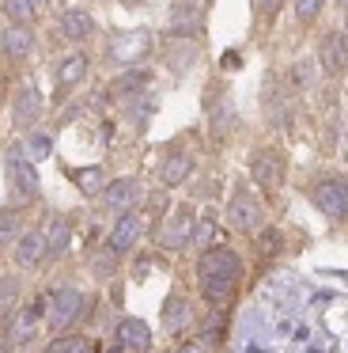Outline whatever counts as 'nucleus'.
Masks as SVG:
<instances>
[{
    "label": "nucleus",
    "instance_id": "1",
    "mask_svg": "<svg viewBox=\"0 0 348 353\" xmlns=\"http://www.w3.org/2000/svg\"><path fill=\"white\" fill-rule=\"evenodd\" d=\"M151 54V34L148 31H113L110 42H106V57L113 65H129L133 69L136 61Z\"/></svg>",
    "mask_w": 348,
    "mask_h": 353
},
{
    "label": "nucleus",
    "instance_id": "2",
    "mask_svg": "<svg viewBox=\"0 0 348 353\" xmlns=\"http://www.w3.org/2000/svg\"><path fill=\"white\" fill-rule=\"evenodd\" d=\"M197 274L201 277H224V281H239L242 277V259L231 251V247H208V251H201V259H197Z\"/></svg>",
    "mask_w": 348,
    "mask_h": 353
},
{
    "label": "nucleus",
    "instance_id": "3",
    "mask_svg": "<svg viewBox=\"0 0 348 353\" xmlns=\"http://www.w3.org/2000/svg\"><path fill=\"white\" fill-rule=\"evenodd\" d=\"M310 201L318 205V213H325L329 221H345L348 216V194H345V179H322L310 186Z\"/></svg>",
    "mask_w": 348,
    "mask_h": 353
},
{
    "label": "nucleus",
    "instance_id": "4",
    "mask_svg": "<svg viewBox=\"0 0 348 353\" xmlns=\"http://www.w3.org/2000/svg\"><path fill=\"white\" fill-rule=\"evenodd\" d=\"M8 179H12V190H19V198H27V201L38 198V171L27 160V148L23 145L8 148Z\"/></svg>",
    "mask_w": 348,
    "mask_h": 353
},
{
    "label": "nucleus",
    "instance_id": "5",
    "mask_svg": "<svg viewBox=\"0 0 348 353\" xmlns=\"http://www.w3.org/2000/svg\"><path fill=\"white\" fill-rule=\"evenodd\" d=\"M83 307V292L80 289H57L50 292V312H45V319H50V330H68L72 327V319L80 315Z\"/></svg>",
    "mask_w": 348,
    "mask_h": 353
},
{
    "label": "nucleus",
    "instance_id": "6",
    "mask_svg": "<svg viewBox=\"0 0 348 353\" xmlns=\"http://www.w3.org/2000/svg\"><path fill=\"white\" fill-rule=\"evenodd\" d=\"M261 201L254 198V194L239 190L231 201H227V228L235 232H257V224H261Z\"/></svg>",
    "mask_w": 348,
    "mask_h": 353
},
{
    "label": "nucleus",
    "instance_id": "7",
    "mask_svg": "<svg viewBox=\"0 0 348 353\" xmlns=\"http://www.w3.org/2000/svg\"><path fill=\"white\" fill-rule=\"evenodd\" d=\"M45 319V312H42V304H27V307H15L12 312V319H8V345H27L30 338L38 334V323Z\"/></svg>",
    "mask_w": 348,
    "mask_h": 353
},
{
    "label": "nucleus",
    "instance_id": "8",
    "mask_svg": "<svg viewBox=\"0 0 348 353\" xmlns=\"http://www.w3.org/2000/svg\"><path fill=\"white\" fill-rule=\"evenodd\" d=\"M140 179L133 175H121L113 179V183H106L102 190V209H110V213H125V209H136V201H140Z\"/></svg>",
    "mask_w": 348,
    "mask_h": 353
},
{
    "label": "nucleus",
    "instance_id": "9",
    "mask_svg": "<svg viewBox=\"0 0 348 353\" xmlns=\"http://www.w3.org/2000/svg\"><path fill=\"white\" fill-rule=\"evenodd\" d=\"M250 175H254V183L261 186V190H276V186L284 183V160H280V152L261 148V152L250 160Z\"/></svg>",
    "mask_w": 348,
    "mask_h": 353
},
{
    "label": "nucleus",
    "instance_id": "10",
    "mask_svg": "<svg viewBox=\"0 0 348 353\" xmlns=\"http://www.w3.org/2000/svg\"><path fill=\"white\" fill-rule=\"evenodd\" d=\"M318 61L329 77H340L348 69V34L345 31H329L322 39V50H318Z\"/></svg>",
    "mask_w": 348,
    "mask_h": 353
},
{
    "label": "nucleus",
    "instance_id": "11",
    "mask_svg": "<svg viewBox=\"0 0 348 353\" xmlns=\"http://www.w3.org/2000/svg\"><path fill=\"white\" fill-rule=\"evenodd\" d=\"M38 114H42V92H38L34 84H23L19 92H15V103H12L15 130H30V125L38 122Z\"/></svg>",
    "mask_w": 348,
    "mask_h": 353
},
{
    "label": "nucleus",
    "instance_id": "12",
    "mask_svg": "<svg viewBox=\"0 0 348 353\" xmlns=\"http://www.w3.org/2000/svg\"><path fill=\"white\" fill-rule=\"evenodd\" d=\"M140 232H144V221H140V213H133V209H125V213L118 216V224L110 228V239H106V247H113L118 254H125V251H133V247H136V239H140Z\"/></svg>",
    "mask_w": 348,
    "mask_h": 353
},
{
    "label": "nucleus",
    "instance_id": "13",
    "mask_svg": "<svg viewBox=\"0 0 348 353\" xmlns=\"http://www.w3.org/2000/svg\"><path fill=\"white\" fill-rule=\"evenodd\" d=\"M118 345L125 353H148L151 350V330H148V323L144 319H121L118 323Z\"/></svg>",
    "mask_w": 348,
    "mask_h": 353
},
{
    "label": "nucleus",
    "instance_id": "14",
    "mask_svg": "<svg viewBox=\"0 0 348 353\" xmlns=\"http://www.w3.org/2000/svg\"><path fill=\"white\" fill-rule=\"evenodd\" d=\"M42 259H45V232L42 228H27L19 236V243H15V262H19L23 270H30Z\"/></svg>",
    "mask_w": 348,
    "mask_h": 353
},
{
    "label": "nucleus",
    "instance_id": "15",
    "mask_svg": "<svg viewBox=\"0 0 348 353\" xmlns=\"http://www.w3.org/2000/svg\"><path fill=\"white\" fill-rule=\"evenodd\" d=\"M68 243H72V221L68 216H53L50 228H45V259L42 262H57L68 251Z\"/></svg>",
    "mask_w": 348,
    "mask_h": 353
},
{
    "label": "nucleus",
    "instance_id": "16",
    "mask_svg": "<svg viewBox=\"0 0 348 353\" xmlns=\"http://www.w3.org/2000/svg\"><path fill=\"white\" fill-rule=\"evenodd\" d=\"M193 221L197 216H189V213H178V216H171V221H163V228H159V247H186L189 243V236H193Z\"/></svg>",
    "mask_w": 348,
    "mask_h": 353
},
{
    "label": "nucleus",
    "instance_id": "17",
    "mask_svg": "<svg viewBox=\"0 0 348 353\" xmlns=\"http://www.w3.org/2000/svg\"><path fill=\"white\" fill-rule=\"evenodd\" d=\"M87 65H91L87 54H80V50L68 54V57H61V61H57V88H61V92H72V88L87 77Z\"/></svg>",
    "mask_w": 348,
    "mask_h": 353
},
{
    "label": "nucleus",
    "instance_id": "18",
    "mask_svg": "<svg viewBox=\"0 0 348 353\" xmlns=\"http://www.w3.org/2000/svg\"><path fill=\"white\" fill-rule=\"evenodd\" d=\"M189 171H193V156L189 152H174L163 160V171H159V183H163V190H174V186H182L189 179Z\"/></svg>",
    "mask_w": 348,
    "mask_h": 353
},
{
    "label": "nucleus",
    "instance_id": "19",
    "mask_svg": "<svg viewBox=\"0 0 348 353\" xmlns=\"http://www.w3.org/2000/svg\"><path fill=\"white\" fill-rule=\"evenodd\" d=\"M61 34H65L68 42H83V39L95 34V19L80 8H68L65 16H61Z\"/></svg>",
    "mask_w": 348,
    "mask_h": 353
},
{
    "label": "nucleus",
    "instance_id": "20",
    "mask_svg": "<svg viewBox=\"0 0 348 353\" xmlns=\"http://www.w3.org/2000/svg\"><path fill=\"white\" fill-rule=\"evenodd\" d=\"M30 50H34V34H30L23 23H12V27H8V31H4V54L19 61V57H27Z\"/></svg>",
    "mask_w": 348,
    "mask_h": 353
},
{
    "label": "nucleus",
    "instance_id": "21",
    "mask_svg": "<svg viewBox=\"0 0 348 353\" xmlns=\"http://www.w3.org/2000/svg\"><path fill=\"white\" fill-rule=\"evenodd\" d=\"M72 183L80 186V194H87V198H102L106 171L102 168H80V171H72Z\"/></svg>",
    "mask_w": 348,
    "mask_h": 353
},
{
    "label": "nucleus",
    "instance_id": "22",
    "mask_svg": "<svg viewBox=\"0 0 348 353\" xmlns=\"http://www.w3.org/2000/svg\"><path fill=\"white\" fill-rule=\"evenodd\" d=\"M171 31L174 34H201V12L193 4H178L171 12Z\"/></svg>",
    "mask_w": 348,
    "mask_h": 353
},
{
    "label": "nucleus",
    "instance_id": "23",
    "mask_svg": "<svg viewBox=\"0 0 348 353\" xmlns=\"http://www.w3.org/2000/svg\"><path fill=\"white\" fill-rule=\"evenodd\" d=\"M23 236V213L19 209H0V247H15Z\"/></svg>",
    "mask_w": 348,
    "mask_h": 353
},
{
    "label": "nucleus",
    "instance_id": "24",
    "mask_svg": "<svg viewBox=\"0 0 348 353\" xmlns=\"http://www.w3.org/2000/svg\"><path fill=\"white\" fill-rule=\"evenodd\" d=\"M201 292L204 300H212L216 307H224L235 292V281H224V277H201Z\"/></svg>",
    "mask_w": 348,
    "mask_h": 353
},
{
    "label": "nucleus",
    "instance_id": "25",
    "mask_svg": "<svg viewBox=\"0 0 348 353\" xmlns=\"http://www.w3.org/2000/svg\"><path fill=\"white\" fill-rule=\"evenodd\" d=\"M216 232H219V224L212 221V216H197V221H193V236H189V243L201 247V251H208V247H216Z\"/></svg>",
    "mask_w": 348,
    "mask_h": 353
},
{
    "label": "nucleus",
    "instance_id": "26",
    "mask_svg": "<svg viewBox=\"0 0 348 353\" xmlns=\"http://www.w3.org/2000/svg\"><path fill=\"white\" fill-rule=\"evenodd\" d=\"M186 319H189V300L186 296H171V300H166V307H163L166 330H182V327H186Z\"/></svg>",
    "mask_w": 348,
    "mask_h": 353
},
{
    "label": "nucleus",
    "instance_id": "27",
    "mask_svg": "<svg viewBox=\"0 0 348 353\" xmlns=\"http://www.w3.org/2000/svg\"><path fill=\"white\" fill-rule=\"evenodd\" d=\"M118 259L121 254L113 251V247H98V251L91 254V274L95 277H113L118 274Z\"/></svg>",
    "mask_w": 348,
    "mask_h": 353
},
{
    "label": "nucleus",
    "instance_id": "28",
    "mask_svg": "<svg viewBox=\"0 0 348 353\" xmlns=\"http://www.w3.org/2000/svg\"><path fill=\"white\" fill-rule=\"evenodd\" d=\"M0 8H4V16L12 19V23H23V27L34 23V12H38L30 0H0Z\"/></svg>",
    "mask_w": 348,
    "mask_h": 353
},
{
    "label": "nucleus",
    "instance_id": "29",
    "mask_svg": "<svg viewBox=\"0 0 348 353\" xmlns=\"http://www.w3.org/2000/svg\"><path fill=\"white\" fill-rule=\"evenodd\" d=\"M45 353H95V350H91V342L83 334H61L45 345Z\"/></svg>",
    "mask_w": 348,
    "mask_h": 353
},
{
    "label": "nucleus",
    "instance_id": "30",
    "mask_svg": "<svg viewBox=\"0 0 348 353\" xmlns=\"http://www.w3.org/2000/svg\"><path fill=\"white\" fill-rule=\"evenodd\" d=\"M280 243H284V236H280L276 228H265L261 236H257V254H261V259H272V254H280Z\"/></svg>",
    "mask_w": 348,
    "mask_h": 353
},
{
    "label": "nucleus",
    "instance_id": "31",
    "mask_svg": "<svg viewBox=\"0 0 348 353\" xmlns=\"http://www.w3.org/2000/svg\"><path fill=\"white\" fill-rule=\"evenodd\" d=\"M50 152H53V141L45 137V133H30V137H27V156H34V160H45Z\"/></svg>",
    "mask_w": 348,
    "mask_h": 353
},
{
    "label": "nucleus",
    "instance_id": "32",
    "mask_svg": "<svg viewBox=\"0 0 348 353\" xmlns=\"http://www.w3.org/2000/svg\"><path fill=\"white\" fill-rule=\"evenodd\" d=\"M15 296H19V277H15V274H0V304L12 307Z\"/></svg>",
    "mask_w": 348,
    "mask_h": 353
},
{
    "label": "nucleus",
    "instance_id": "33",
    "mask_svg": "<svg viewBox=\"0 0 348 353\" xmlns=\"http://www.w3.org/2000/svg\"><path fill=\"white\" fill-rule=\"evenodd\" d=\"M318 12H322V0H295V16H299V23H314Z\"/></svg>",
    "mask_w": 348,
    "mask_h": 353
},
{
    "label": "nucleus",
    "instance_id": "34",
    "mask_svg": "<svg viewBox=\"0 0 348 353\" xmlns=\"http://www.w3.org/2000/svg\"><path fill=\"white\" fill-rule=\"evenodd\" d=\"M148 84V72H129V77H121L118 84H113V92H125V88H140Z\"/></svg>",
    "mask_w": 348,
    "mask_h": 353
},
{
    "label": "nucleus",
    "instance_id": "35",
    "mask_svg": "<svg viewBox=\"0 0 348 353\" xmlns=\"http://www.w3.org/2000/svg\"><path fill=\"white\" fill-rule=\"evenodd\" d=\"M148 209H155V213H163V194H151V198H148Z\"/></svg>",
    "mask_w": 348,
    "mask_h": 353
},
{
    "label": "nucleus",
    "instance_id": "36",
    "mask_svg": "<svg viewBox=\"0 0 348 353\" xmlns=\"http://www.w3.org/2000/svg\"><path fill=\"white\" fill-rule=\"evenodd\" d=\"M224 69H239V54H224Z\"/></svg>",
    "mask_w": 348,
    "mask_h": 353
},
{
    "label": "nucleus",
    "instance_id": "37",
    "mask_svg": "<svg viewBox=\"0 0 348 353\" xmlns=\"http://www.w3.org/2000/svg\"><path fill=\"white\" fill-rule=\"evenodd\" d=\"M34 8H50V4H57V0H30Z\"/></svg>",
    "mask_w": 348,
    "mask_h": 353
},
{
    "label": "nucleus",
    "instance_id": "38",
    "mask_svg": "<svg viewBox=\"0 0 348 353\" xmlns=\"http://www.w3.org/2000/svg\"><path fill=\"white\" fill-rule=\"evenodd\" d=\"M337 4H340V8H345V12H348V0H337Z\"/></svg>",
    "mask_w": 348,
    "mask_h": 353
},
{
    "label": "nucleus",
    "instance_id": "39",
    "mask_svg": "<svg viewBox=\"0 0 348 353\" xmlns=\"http://www.w3.org/2000/svg\"><path fill=\"white\" fill-rule=\"evenodd\" d=\"M0 353H12V345H0Z\"/></svg>",
    "mask_w": 348,
    "mask_h": 353
},
{
    "label": "nucleus",
    "instance_id": "40",
    "mask_svg": "<svg viewBox=\"0 0 348 353\" xmlns=\"http://www.w3.org/2000/svg\"><path fill=\"white\" fill-rule=\"evenodd\" d=\"M345 194H348V183H345Z\"/></svg>",
    "mask_w": 348,
    "mask_h": 353
},
{
    "label": "nucleus",
    "instance_id": "41",
    "mask_svg": "<svg viewBox=\"0 0 348 353\" xmlns=\"http://www.w3.org/2000/svg\"><path fill=\"white\" fill-rule=\"evenodd\" d=\"M345 31H348V27H345Z\"/></svg>",
    "mask_w": 348,
    "mask_h": 353
}]
</instances>
